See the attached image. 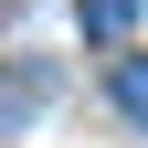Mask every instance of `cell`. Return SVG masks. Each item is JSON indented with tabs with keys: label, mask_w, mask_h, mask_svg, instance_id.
Here are the masks:
<instances>
[{
	"label": "cell",
	"mask_w": 148,
	"mask_h": 148,
	"mask_svg": "<svg viewBox=\"0 0 148 148\" xmlns=\"http://www.w3.org/2000/svg\"><path fill=\"white\" fill-rule=\"evenodd\" d=\"M106 85H116V106L148 127V53H116V74H106Z\"/></svg>",
	"instance_id": "obj_1"
},
{
	"label": "cell",
	"mask_w": 148,
	"mask_h": 148,
	"mask_svg": "<svg viewBox=\"0 0 148 148\" xmlns=\"http://www.w3.org/2000/svg\"><path fill=\"white\" fill-rule=\"evenodd\" d=\"M74 21L95 32V42H116V32H127V21H138V0H74Z\"/></svg>",
	"instance_id": "obj_2"
}]
</instances>
